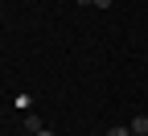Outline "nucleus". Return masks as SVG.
Wrapping results in <instances>:
<instances>
[{
  "label": "nucleus",
  "instance_id": "obj_1",
  "mask_svg": "<svg viewBox=\"0 0 148 136\" xmlns=\"http://www.w3.org/2000/svg\"><path fill=\"white\" fill-rule=\"evenodd\" d=\"M41 128H45V124H41V115H33V111H25V132H33V136H37Z\"/></svg>",
  "mask_w": 148,
  "mask_h": 136
},
{
  "label": "nucleus",
  "instance_id": "obj_2",
  "mask_svg": "<svg viewBox=\"0 0 148 136\" xmlns=\"http://www.w3.org/2000/svg\"><path fill=\"white\" fill-rule=\"evenodd\" d=\"M127 128H132V136H148V115H136Z\"/></svg>",
  "mask_w": 148,
  "mask_h": 136
},
{
  "label": "nucleus",
  "instance_id": "obj_3",
  "mask_svg": "<svg viewBox=\"0 0 148 136\" xmlns=\"http://www.w3.org/2000/svg\"><path fill=\"white\" fill-rule=\"evenodd\" d=\"M12 103H16V107H21V111H33V99H29V95H25V91H21V95H16V99H12Z\"/></svg>",
  "mask_w": 148,
  "mask_h": 136
},
{
  "label": "nucleus",
  "instance_id": "obj_4",
  "mask_svg": "<svg viewBox=\"0 0 148 136\" xmlns=\"http://www.w3.org/2000/svg\"><path fill=\"white\" fill-rule=\"evenodd\" d=\"M103 136H132V128H111V132H103Z\"/></svg>",
  "mask_w": 148,
  "mask_h": 136
},
{
  "label": "nucleus",
  "instance_id": "obj_5",
  "mask_svg": "<svg viewBox=\"0 0 148 136\" xmlns=\"http://www.w3.org/2000/svg\"><path fill=\"white\" fill-rule=\"evenodd\" d=\"M90 4H95V8H111L115 0H90Z\"/></svg>",
  "mask_w": 148,
  "mask_h": 136
},
{
  "label": "nucleus",
  "instance_id": "obj_6",
  "mask_svg": "<svg viewBox=\"0 0 148 136\" xmlns=\"http://www.w3.org/2000/svg\"><path fill=\"white\" fill-rule=\"evenodd\" d=\"M37 136H53V132H45V128H41V132H37Z\"/></svg>",
  "mask_w": 148,
  "mask_h": 136
},
{
  "label": "nucleus",
  "instance_id": "obj_7",
  "mask_svg": "<svg viewBox=\"0 0 148 136\" xmlns=\"http://www.w3.org/2000/svg\"><path fill=\"white\" fill-rule=\"evenodd\" d=\"M78 4H90V0H78Z\"/></svg>",
  "mask_w": 148,
  "mask_h": 136
}]
</instances>
